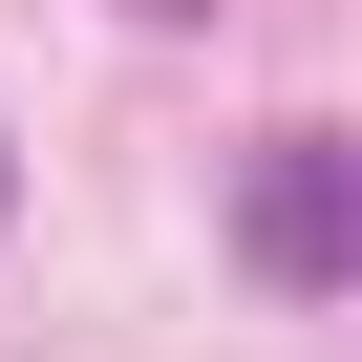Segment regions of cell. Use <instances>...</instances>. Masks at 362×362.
<instances>
[{"label":"cell","instance_id":"2","mask_svg":"<svg viewBox=\"0 0 362 362\" xmlns=\"http://www.w3.org/2000/svg\"><path fill=\"white\" fill-rule=\"evenodd\" d=\"M149 22H214V0H149Z\"/></svg>","mask_w":362,"mask_h":362},{"label":"cell","instance_id":"1","mask_svg":"<svg viewBox=\"0 0 362 362\" xmlns=\"http://www.w3.org/2000/svg\"><path fill=\"white\" fill-rule=\"evenodd\" d=\"M235 256L277 298H362V128H277L235 170Z\"/></svg>","mask_w":362,"mask_h":362}]
</instances>
